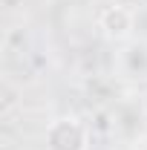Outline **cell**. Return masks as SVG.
<instances>
[{"instance_id":"277c9868","label":"cell","mask_w":147,"mask_h":150,"mask_svg":"<svg viewBox=\"0 0 147 150\" xmlns=\"http://www.w3.org/2000/svg\"><path fill=\"white\" fill-rule=\"evenodd\" d=\"M139 104H141V110H144V115H147V93L141 95V101H139Z\"/></svg>"},{"instance_id":"6da1fadb","label":"cell","mask_w":147,"mask_h":150,"mask_svg":"<svg viewBox=\"0 0 147 150\" xmlns=\"http://www.w3.org/2000/svg\"><path fill=\"white\" fill-rule=\"evenodd\" d=\"M46 150H90V127L78 115H58L43 130Z\"/></svg>"},{"instance_id":"7a4b0ae2","label":"cell","mask_w":147,"mask_h":150,"mask_svg":"<svg viewBox=\"0 0 147 150\" xmlns=\"http://www.w3.org/2000/svg\"><path fill=\"white\" fill-rule=\"evenodd\" d=\"M98 29L101 35L112 43H127L136 32V12L127 6H104L98 15Z\"/></svg>"},{"instance_id":"3957f363","label":"cell","mask_w":147,"mask_h":150,"mask_svg":"<svg viewBox=\"0 0 147 150\" xmlns=\"http://www.w3.org/2000/svg\"><path fill=\"white\" fill-rule=\"evenodd\" d=\"M115 69L127 81H141L147 78V40H127L118 55H115Z\"/></svg>"}]
</instances>
